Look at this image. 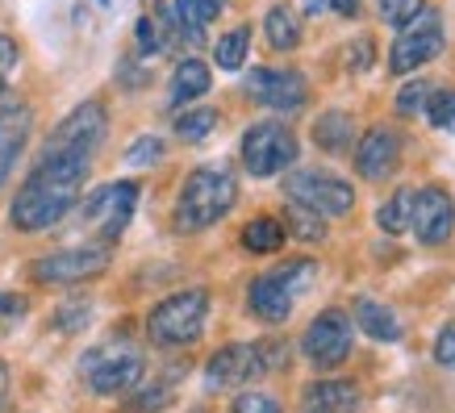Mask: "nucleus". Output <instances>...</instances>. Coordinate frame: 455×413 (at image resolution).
Segmentation results:
<instances>
[{
  "instance_id": "f257e3e1",
  "label": "nucleus",
  "mask_w": 455,
  "mask_h": 413,
  "mask_svg": "<svg viewBox=\"0 0 455 413\" xmlns=\"http://www.w3.org/2000/svg\"><path fill=\"white\" fill-rule=\"evenodd\" d=\"M88 159L92 155H42L38 171L13 196V226L21 234L51 230L55 221L68 218L88 176Z\"/></svg>"
},
{
  "instance_id": "f03ea898",
  "label": "nucleus",
  "mask_w": 455,
  "mask_h": 413,
  "mask_svg": "<svg viewBox=\"0 0 455 413\" xmlns=\"http://www.w3.org/2000/svg\"><path fill=\"white\" fill-rule=\"evenodd\" d=\"M238 201V184L230 171L221 167H196L193 176L184 179L180 188V201H176V221L180 234H196V230H209L213 221H221Z\"/></svg>"
},
{
  "instance_id": "7ed1b4c3",
  "label": "nucleus",
  "mask_w": 455,
  "mask_h": 413,
  "mask_svg": "<svg viewBox=\"0 0 455 413\" xmlns=\"http://www.w3.org/2000/svg\"><path fill=\"white\" fill-rule=\"evenodd\" d=\"M209 314V292L205 289H184L172 292L151 309L147 317V338L155 346H188L201 338Z\"/></svg>"
},
{
  "instance_id": "20e7f679",
  "label": "nucleus",
  "mask_w": 455,
  "mask_h": 413,
  "mask_svg": "<svg viewBox=\"0 0 455 413\" xmlns=\"http://www.w3.org/2000/svg\"><path fill=\"white\" fill-rule=\"evenodd\" d=\"M80 372H84V380H88V388H92L97 397H117V393L139 388L147 363H142V355L130 343H109V346L88 351L84 363H80Z\"/></svg>"
},
{
  "instance_id": "39448f33",
  "label": "nucleus",
  "mask_w": 455,
  "mask_h": 413,
  "mask_svg": "<svg viewBox=\"0 0 455 413\" xmlns=\"http://www.w3.org/2000/svg\"><path fill=\"white\" fill-rule=\"evenodd\" d=\"M355 346V322L343 309H322L301 334V355L314 372H334Z\"/></svg>"
},
{
  "instance_id": "423d86ee",
  "label": "nucleus",
  "mask_w": 455,
  "mask_h": 413,
  "mask_svg": "<svg viewBox=\"0 0 455 413\" xmlns=\"http://www.w3.org/2000/svg\"><path fill=\"white\" fill-rule=\"evenodd\" d=\"M292 163H297V138H292L289 125L259 122L243 134V167H247L251 176H259V179L280 176Z\"/></svg>"
},
{
  "instance_id": "0eeeda50",
  "label": "nucleus",
  "mask_w": 455,
  "mask_h": 413,
  "mask_svg": "<svg viewBox=\"0 0 455 413\" xmlns=\"http://www.w3.org/2000/svg\"><path fill=\"white\" fill-rule=\"evenodd\" d=\"M134 205H139V184H130V179H113V184L97 188V193L80 205V221L88 226V230H97L100 238H109L113 242V238L130 226Z\"/></svg>"
},
{
  "instance_id": "6e6552de",
  "label": "nucleus",
  "mask_w": 455,
  "mask_h": 413,
  "mask_svg": "<svg viewBox=\"0 0 455 413\" xmlns=\"http://www.w3.org/2000/svg\"><path fill=\"white\" fill-rule=\"evenodd\" d=\"M284 193L297 201V205L314 209V213H326V218H343L355 209V193H351V184L331 171H289L284 179Z\"/></svg>"
},
{
  "instance_id": "1a4fd4ad",
  "label": "nucleus",
  "mask_w": 455,
  "mask_h": 413,
  "mask_svg": "<svg viewBox=\"0 0 455 413\" xmlns=\"http://www.w3.org/2000/svg\"><path fill=\"white\" fill-rule=\"evenodd\" d=\"M109 130V113L100 100H84L80 109H71L63 122L55 125V134L46 138L42 155H92L100 147V138Z\"/></svg>"
},
{
  "instance_id": "9d476101",
  "label": "nucleus",
  "mask_w": 455,
  "mask_h": 413,
  "mask_svg": "<svg viewBox=\"0 0 455 413\" xmlns=\"http://www.w3.org/2000/svg\"><path fill=\"white\" fill-rule=\"evenodd\" d=\"M267 372V363H263V351L259 343H230L213 351L205 363V385L213 393H226V388H243L251 385L255 376Z\"/></svg>"
},
{
  "instance_id": "9b49d317",
  "label": "nucleus",
  "mask_w": 455,
  "mask_h": 413,
  "mask_svg": "<svg viewBox=\"0 0 455 413\" xmlns=\"http://www.w3.org/2000/svg\"><path fill=\"white\" fill-rule=\"evenodd\" d=\"M410 230L422 247H443L455 234V205L451 193L439 184H427L414 193V213H410Z\"/></svg>"
},
{
  "instance_id": "f8f14e48",
  "label": "nucleus",
  "mask_w": 455,
  "mask_h": 413,
  "mask_svg": "<svg viewBox=\"0 0 455 413\" xmlns=\"http://www.w3.org/2000/svg\"><path fill=\"white\" fill-rule=\"evenodd\" d=\"M439 51H443V21H439V13H418L414 21L405 26V34L393 42V51H388V68L397 71V75H405V71H418L422 63H430Z\"/></svg>"
},
{
  "instance_id": "ddd939ff",
  "label": "nucleus",
  "mask_w": 455,
  "mask_h": 413,
  "mask_svg": "<svg viewBox=\"0 0 455 413\" xmlns=\"http://www.w3.org/2000/svg\"><path fill=\"white\" fill-rule=\"evenodd\" d=\"M105 267H109V247H71L34 263V280L38 284H80V280L100 275Z\"/></svg>"
},
{
  "instance_id": "4468645a",
  "label": "nucleus",
  "mask_w": 455,
  "mask_h": 413,
  "mask_svg": "<svg viewBox=\"0 0 455 413\" xmlns=\"http://www.w3.org/2000/svg\"><path fill=\"white\" fill-rule=\"evenodd\" d=\"M247 97L267 105L276 113H292L301 109L305 97H309V83H305L301 71H284V68H259L247 75Z\"/></svg>"
},
{
  "instance_id": "2eb2a0df",
  "label": "nucleus",
  "mask_w": 455,
  "mask_h": 413,
  "mask_svg": "<svg viewBox=\"0 0 455 413\" xmlns=\"http://www.w3.org/2000/svg\"><path fill=\"white\" fill-rule=\"evenodd\" d=\"M401 163V134L393 125H372L368 134L359 138V151H355V171L363 179L380 184L385 176H393Z\"/></svg>"
},
{
  "instance_id": "dca6fc26",
  "label": "nucleus",
  "mask_w": 455,
  "mask_h": 413,
  "mask_svg": "<svg viewBox=\"0 0 455 413\" xmlns=\"http://www.w3.org/2000/svg\"><path fill=\"white\" fill-rule=\"evenodd\" d=\"M247 305H251V314L259 317V322H267V326H284V322L292 317L297 297L284 289V280H280L276 272H267V275H255V280H251Z\"/></svg>"
},
{
  "instance_id": "f3484780",
  "label": "nucleus",
  "mask_w": 455,
  "mask_h": 413,
  "mask_svg": "<svg viewBox=\"0 0 455 413\" xmlns=\"http://www.w3.org/2000/svg\"><path fill=\"white\" fill-rule=\"evenodd\" d=\"M29 125H34V113L26 105H4L0 109V184L9 179L13 163L21 159L29 142Z\"/></svg>"
},
{
  "instance_id": "a211bd4d",
  "label": "nucleus",
  "mask_w": 455,
  "mask_h": 413,
  "mask_svg": "<svg viewBox=\"0 0 455 413\" xmlns=\"http://www.w3.org/2000/svg\"><path fill=\"white\" fill-rule=\"evenodd\" d=\"M305 413H355L359 409V388L351 380H314L301 393Z\"/></svg>"
},
{
  "instance_id": "6ab92c4d",
  "label": "nucleus",
  "mask_w": 455,
  "mask_h": 413,
  "mask_svg": "<svg viewBox=\"0 0 455 413\" xmlns=\"http://www.w3.org/2000/svg\"><path fill=\"white\" fill-rule=\"evenodd\" d=\"M351 317H355V330H363L376 343H401V322L388 305L372 301V297H355L351 301Z\"/></svg>"
},
{
  "instance_id": "aec40b11",
  "label": "nucleus",
  "mask_w": 455,
  "mask_h": 413,
  "mask_svg": "<svg viewBox=\"0 0 455 413\" xmlns=\"http://www.w3.org/2000/svg\"><path fill=\"white\" fill-rule=\"evenodd\" d=\"M351 138H355V125H351V113H343V109L322 113V117L314 122V142H317V151L343 155L347 147H351Z\"/></svg>"
},
{
  "instance_id": "412c9836",
  "label": "nucleus",
  "mask_w": 455,
  "mask_h": 413,
  "mask_svg": "<svg viewBox=\"0 0 455 413\" xmlns=\"http://www.w3.org/2000/svg\"><path fill=\"white\" fill-rule=\"evenodd\" d=\"M263 34L272 51H297L301 46V17L292 13L289 4H272L263 17Z\"/></svg>"
},
{
  "instance_id": "4be33fe9",
  "label": "nucleus",
  "mask_w": 455,
  "mask_h": 413,
  "mask_svg": "<svg viewBox=\"0 0 455 413\" xmlns=\"http://www.w3.org/2000/svg\"><path fill=\"white\" fill-rule=\"evenodd\" d=\"M284 238H289V230H284V221H276V218H251L247 226H243V247H247L251 255H276V250L284 247Z\"/></svg>"
},
{
  "instance_id": "5701e85b",
  "label": "nucleus",
  "mask_w": 455,
  "mask_h": 413,
  "mask_svg": "<svg viewBox=\"0 0 455 413\" xmlns=\"http://www.w3.org/2000/svg\"><path fill=\"white\" fill-rule=\"evenodd\" d=\"M209 92V68L201 59H184L172 75V105H188V100Z\"/></svg>"
},
{
  "instance_id": "b1692460",
  "label": "nucleus",
  "mask_w": 455,
  "mask_h": 413,
  "mask_svg": "<svg viewBox=\"0 0 455 413\" xmlns=\"http://www.w3.org/2000/svg\"><path fill=\"white\" fill-rule=\"evenodd\" d=\"M218 13H221L218 0H176V21H180V29H184V38L188 42L205 38L201 29H205Z\"/></svg>"
},
{
  "instance_id": "393cba45",
  "label": "nucleus",
  "mask_w": 455,
  "mask_h": 413,
  "mask_svg": "<svg viewBox=\"0 0 455 413\" xmlns=\"http://www.w3.org/2000/svg\"><path fill=\"white\" fill-rule=\"evenodd\" d=\"M410 213H414V188H397V193L380 205L376 221H380L385 234H405V230H410Z\"/></svg>"
},
{
  "instance_id": "a878e982",
  "label": "nucleus",
  "mask_w": 455,
  "mask_h": 413,
  "mask_svg": "<svg viewBox=\"0 0 455 413\" xmlns=\"http://www.w3.org/2000/svg\"><path fill=\"white\" fill-rule=\"evenodd\" d=\"M218 109H193V113H180L176 117V134L184 142H205L213 130H218Z\"/></svg>"
},
{
  "instance_id": "bb28decb",
  "label": "nucleus",
  "mask_w": 455,
  "mask_h": 413,
  "mask_svg": "<svg viewBox=\"0 0 455 413\" xmlns=\"http://www.w3.org/2000/svg\"><path fill=\"white\" fill-rule=\"evenodd\" d=\"M284 226H289L297 238H305V242H317V238L326 234V230H322V213L297 205V201H289V209H284Z\"/></svg>"
},
{
  "instance_id": "cd10ccee",
  "label": "nucleus",
  "mask_w": 455,
  "mask_h": 413,
  "mask_svg": "<svg viewBox=\"0 0 455 413\" xmlns=\"http://www.w3.org/2000/svg\"><path fill=\"white\" fill-rule=\"evenodd\" d=\"M247 46H251V29L247 26L230 29V34L218 42V68L238 71V68H243V59H247Z\"/></svg>"
},
{
  "instance_id": "c85d7f7f",
  "label": "nucleus",
  "mask_w": 455,
  "mask_h": 413,
  "mask_svg": "<svg viewBox=\"0 0 455 413\" xmlns=\"http://www.w3.org/2000/svg\"><path fill=\"white\" fill-rule=\"evenodd\" d=\"M427 117L435 130H455V88H439L427 97Z\"/></svg>"
},
{
  "instance_id": "c756f323",
  "label": "nucleus",
  "mask_w": 455,
  "mask_h": 413,
  "mask_svg": "<svg viewBox=\"0 0 455 413\" xmlns=\"http://www.w3.org/2000/svg\"><path fill=\"white\" fill-rule=\"evenodd\" d=\"M376 9H380L388 26H410L422 13V0H376Z\"/></svg>"
},
{
  "instance_id": "7c9ffc66",
  "label": "nucleus",
  "mask_w": 455,
  "mask_h": 413,
  "mask_svg": "<svg viewBox=\"0 0 455 413\" xmlns=\"http://www.w3.org/2000/svg\"><path fill=\"white\" fill-rule=\"evenodd\" d=\"M427 97H430V83L427 80L405 83V88L397 92V113H401V117H414L418 109H427Z\"/></svg>"
},
{
  "instance_id": "2f4dec72",
  "label": "nucleus",
  "mask_w": 455,
  "mask_h": 413,
  "mask_svg": "<svg viewBox=\"0 0 455 413\" xmlns=\"http://www.w3.org/2000/svg\"><path fill=\"white\" fill-rule=\"evenodd\" d=\"M164 159V142L159 138H139L130 151H125V163L130 167H151V163H159Z\"/></svg>"
},
{
  "instance_id": "473e14b6",
  "label": "nucleus",
  "mask_w": 455,
  "mask_h": 413,
  "mask_svg": "<svg viewBox=\"0 0 455 413\" xmlns=\"http://www.w3.org/2000/svg\"><path fill=\"white\" fill-rule=\"evenodd\" d=\"M230 413H284V409H280V401L272 393H238Z\"/></svg>"
},
{
  "instance_id": "72a5a7b5",
  "label": "nucleus",
  "mask_w": 455,
  "mask_h": 413,
  "mask_svg": "<svg viewBox=\"0 0 455 413\" xmlns=\"http://www.w3.org/2000/svg\"><path fill=\"white\" fill-rule=\"evenodd\" d=\"M167 405V388L164 385H151L134 393V401H125V413H159Z\"/></svg>"
},
{
  "instance_id": "f704fd0d",
  "label": "nucleus",
  "mask_w": 455,
  "mask_h": 413,
  "mask_svg": "<svg viewBox=\"0 0 455 413\" xmlns=\"http://www.w3.org/2000/svg\"><path fill=\"white\" fill-rule=\"evenodd\" d=\"M84 322H88V301H80L76 305V309H71V305H63V309H59L55 314V326L63 334H71V330H84Z\"/></svg>"
},
{
  "instance_id": "c9c22d12",
  "label": "nucleus",
  "mask_w": 455,
  "mask_h": 413,
  "mask_svg": "<svg viewBox=\"0 0 455 413\" xmlns=\"http://www.w3.org/2000/svg\"><path fill=\"white\" fill-rule=\"evenodd\" d=\"M134 38H139V51H142V55H155V51L164 46V34L155 29L151 17H142L139 26H134Z\"/></svg>"
},
{
  "instance_id": "e433bc0d",
  "label": "nucleus",
  "mask_w": 455,
  "mask_h": 413,
  "mask_svg": "<svg viewBox=\"0 0 455 413\" xmlns=\"http://www.w3.org/2000/svg\"><path fill=\"white\" fill-rule=\"evenodd\" d=\"M435 363L439 368H455V326H443L435 338Z\"/></svg>"
},
{
  "instance_id": "4c0bfd02",
  "label": "nucleus",
  "mask_w": 455,
  "mask_h": 413,
  "mask_svg": "<svg viewBox=\"0 0 455 413\" xmlns=\"http://www.w3.org/2000/svg\"><path fill=\"white\" fill-rule=\"evenodd\" d=\"M13 68H17V42L0 34V88H4V80H9Z\"/></svg>"
},
{
  "instance_id": "58836bf2",
  "label": "nucleus",
  "mask_w": 455,
  "mask_h": 413,
  "mask_svg": "<svg viewBox=\"0 0 455 413\" xmlns=\"http://www.w3.org/2000/svg\"><path fill=\"white\" fill-rule=\"evenodd\" d=\"M368 63H372V46H368V42H355V46L347 51V68L363 71V68H368Z\"/></svg>"
},
{
  "instance_id": "ea45409f",
  "label": "nucleus",
  "mask_w": 455,
  "mask_h": 413,
  "mask_svg": "<svg viewBox=\"0 0 455 413\" xmlns=\"http://www.w3.org/2000/svg\"><path fill=\"white\" fill-rule=\"evenodd\" d=\"M26 314V301L13 297V292H0V317H21Z\"/></svg>"
},
{
  "instance_id": "a19ab883",
  "label": "nucleus",
  "mask_w": 455,
  "mask_h": 413,
  "mask_svg": "<svg viewBox=\"0 0 455 413\" xmlns=\"http://www.w3.org/2000/svg\"><path fill=\"white\" fill-rule=\"evenodd\" d=\"M331 9H334V13H343V17H355L359 13V0H331Z\"/></svg>"
},
{
  "instance_id": "79ce46f5",
  "label": "nucleus",
  "mask_w": 455,
  "mask_h": 413,
  "mask_svg": "<svg viewBox=\"0 0 455 413\" xmlns=\"http://www.w3.org/2000/svg\"><path fill=\"white\" fill-rule=\"evenodd\" d=\"M9 409V372H4V363H0V413Z\"/></svg>"
},
{
  "instance_id": "37998d69",
  "label": "nucleus",
  "mask_w": 455,
  "mask_h": 413,
  "mask_svg": "<svg viewBox=\"0 0 455 413\" xmlns=\"http://www.w3.org/2000/svg\"><path fill=\"white\" fill-rule=\"evenodd\" d=\"M305 9H309V13H326V9H331V0H305Z\"/></svg>"
},
{
  "instance_id": "c03bdc74",
  "label": "nucleus",
  "mask_w": 455,
  "mask_h": 413,
  "mask_svg": "<svg viewBox=\"0 0 455 413\" xmlns=\"http://www.w3.org/2000/svg\"><path fill=\"white\" fill-rule=\"evenodd\" d=\"M218 4H221V0H218Z\"/></svg>"
}]
</instances>
